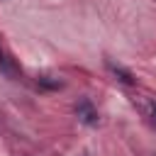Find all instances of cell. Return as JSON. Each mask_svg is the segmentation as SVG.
Returning a JSON list of instances; mask_svg holds the SVG:
<instances>
[{"instance_id": "obj_2", "label": "cell", "mask_w": 156, "mask_h": 156, "mask_svg": "<svg viewBox=\"0 0 156 156\" xmlns=\"http://www.w3.org/2000/svg\"><path fill=\"white\" fill-rule=\"evenodd\" d=\"M107 68H110V71H112L115 76H119V80H122V83H134V78H132V73H129V71H124L122 66H115L112 61H107Z\"/></svg>"}, {"instance_id": "obj_1", "label": "cell", "mask_w": 156, "mask_h": 156, "mask_svg": "<svg viewBox=\"0 0 156 156\" xmlns=\"http://www.w3.org/2000/svg\"><path fill=\"white\" fill-rule=\"evenodd\" d=\"M76 115L83 124H98V110L93 107V102L88 98H80L76 102Z\"/></svg>"}, {"instance_id": "obj_3", "label": "cell", "mask_w": 156, "mask_h": 156, "mask_svg": "<svg viewBox=\"0 0 156 156\" xmlns=\"http://www.w3.org/2000/svg\"><path fill=\"white\" fill-rule=\"evenodd\" d=\"M151 122L156 124V105H151Z\"/></svg>"}]
</instances>
